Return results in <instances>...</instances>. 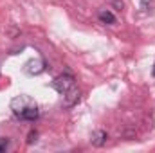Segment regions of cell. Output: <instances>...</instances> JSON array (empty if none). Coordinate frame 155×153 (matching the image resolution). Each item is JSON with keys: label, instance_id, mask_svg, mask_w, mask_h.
Here are the masks:
<instances>
[{"label": "cell", "instance_id": "obj_2", "mask_svg": "<svg viewBox=\"0 0 155 153\" xmlns=\"http://www.w3.org/2000/svg\"><path fill=\"white\" fill-rule=\"evenodd\" d=\"M74 85H76V81H74L72 74H60L58 77H54V81H52V88H54L56 92H60L61 96H63L67 90H71Z\"/></svg>", "mask_w": 155, "mask_h": 153}, {"label": "cell", "instance_id": "obj_7", "mask_svg": "<svg viewBox=\"0 0 155 153\" xmlns=\"http://www.w3.org/2000/svg\"><path fill=\"white\" fill-rule=\"evenodd\" d=\"M7 148H9V139H4V137H2V139H0V153L5 151Z\"/></svg>", "mask_w": 155, "mask_h": 153}, {"label": "cell", "instance_id": "obj_8", "mask_svg": "<svg viewBox=\"0 0 155 153\" xmlns=\"http://www.w3.org/2000/svg\"><path fill=\"white\" fill-rule=\"evenodd\" d=\"M36 135H38V133H36V132H31V135H29V141H27V142H29V144H31V142H33V141H36Z\"/></svg>", "mask_w": 155, "mask_h": 153}, {"label": "cell", "instance_id": "obj_3", "mask_svg": "<svg viewBox=\"0 0 155 153\" xmlns=\"http://www.w3.org/2000/svg\"><path fill=\"white\" fill-rule=\"evenodd\" d=\"M27 74H31V76H38L41 74L43 70H45V63H43V60L41 58H35V60H29L27 63H25V69H24Z\"/></svg>", "mask_w": 155, "mask_h": 153}, {"label": "cell", "instance_id": "obj_9", "mask_svg": "<svg viewBox=\"0 0 155 153\" xmlns=\"http://www.w3.org/2000/svg\"><path fill=\"white\" fill-rule=\"evenodd\" d=\"M153 74H155V67H153Z\"/></svg>", "mask_w": 155, "mask_h": 153}, {"label": "cell", "instance_id": "obj_6", "mask_svg": "<svg viewBox=\"0 0 155 153\" xmlns=\"http://www.w3.org/2000/svg\"><path fill=\"white\" fill-rule=\"evenodd\" d=\"M97 16H99V22H101V24H108V25L116 24V16H114L110 11H107V9H101Z\"/></svg>", "mask_w": 155, "mask_h": 153}, {"label": "cell", "instance_id": "obj_5", "mask_svg": "<svg viewBox=\"0 0 155 153\" xmlns=\"http://www.w3.org/2000/svg\"><path fill=\"white\" fill-rule=\"evenodd\" d=\"M90 141H92V144H94V146H103V144L107 142V132H103V130L94 132Z\"/></svg>", "mask_w": 155, "mask_h": 153}, {"label": "cell", "instance_id": "obj_1", "mask_svg": "<svg viewBox=\"0 0 155 153\" xmlns=\"http://www.w3.org/2000/svg\"><path fill=\"white\" fill-rule=\"evenodd\" d=\"M11 110L16 117H20L22 121H35L38 119V105L33 97L29 96H18L11 101Z\"/></svg>", "mask_w": 155, "mask_h": 153}, {"label": "cell", "instance_id": "obj_4", "mask_svg": "<svg viewBox=\"0 0 155 153\" xmlns=\"http://www.w3.org/2000/svg\"><path fill=\"white\" fill-rule=\"evenodd\" d=\"M79 97H81V90H79L76 85H74L71 90H67V92L63 94V106H65V108L74 106L78 101H79Z\"/></svg>", "mask_w": 155, "mask_h": 153}]
</instances>
